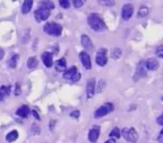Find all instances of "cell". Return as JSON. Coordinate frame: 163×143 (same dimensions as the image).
<instances>
[{"label":"cell","instance_id":"obj_7","mask_svg":"<svg viewBox=\"0 0 163 143\" xmlns=\"http://www.w3.org/2000/svg\"><path fill=\"white\" fill-rule=\"evenodd\" d=\"M108 62V57H107V50L101 49L98 51L96 55V63L100 67H105Z\"/></svg>","mask_w":163,"mask_h":143},{"label":"cell","instance_id":"obj_35","mask_svg":"<svg viewBox=\"0 0 163 143\" xmlns=\"http://www.w3.org/2000/svg\"><path fill=\"white\" fill-rule=\"evenodd\" d=\"M32 114L35 116V118L36 119V120H40L41 119V117H40V115H39V113H37L36 111H32Z\"/></svg>","mask_w":163,"mask_h":143},{"label":"cell","instance_id":"obj_1","mask_svg":"<svg viewBox=\"0 0 163 143\" xmlns=\"http://www.w3.org/2000/svg\"><path fill=\"white\" fill-rule=\"evenodd\" d=\"M87 22H89L91 29L97 32H102L106 30V24L102 17L97 14H91L89 17H87Z\"/></svg>","mask_w":163,"mask_h":143},{"label":"cell","instance_id":"obj_4","mask_svg":"<svg viewBox=\"0 0 163 143\" xmlns=\"http://www.w3.org/2000/svg\"><path fill=\"white\" fill-rule=\"evenodd\" d=\"M113 109H114V107L111 103H106L103 106H101L95 111L94 117L95 118H101V117H103V116L111 112L112 111H113Z\"/></svg>","mask_w":163,"mask_h":143},{"label":"cell","instance_id":"obj_17","mask_svg":"<svg viewBox=\"0 0 163 143\" xmlns=\"http://www.w3.org/2000/svg\"><path fill=\"white\" fill-rule=\"evenodd\" d=\"M11 92V86H2L0 87V102L3 101L5 97L9 96Z\"/></svg>","mask_w":163,"mask_h":143},{"label":"cell","instance_id":"obj_39","mask_svg":"<svg viewBox=\"0 0 163 143\" xmlns=\"http://www.w3.org/2000/svg\"><path fill=\"white\" fill-rule=\"evenodd\" d=\"M162 100H163V97H162Z\"/></svg>","mask_w":163,"mask_h":143},{"label":"cell","instance_id":"obj_25","mask_svg":"<svg viewBox=\"0 0 163 143\" xmlns=\"http://www.w3.org/2000/svg\"><path fill=\"white\" fill-rule=\"evenodd\" d=\"M149 14V9L145 6L141 7L138 11V17H145Z\"/></svg>","mask_w":163,"mask_h":143},{"label":"cell","instance_id":"obj_18","mask_svg":"<svg viewBox=\"0 0 163 143\" xmlns=\"http://www.w3.org/2000/svg\"><path fill=\"white\" fill-rule=\"evenodd\" d=\"M77 72H78L77 68L75 67H70L69 69H67L64 73V78H65V79H66V80H71L72 78H73V76L76 74Z\"/></svg>","mask_w":163,"mask_h":143},{"label":"cell","instance_id":"obj_27","mask_svg":"<svg viewBox=\"0 0 163 143\" xmlns=\"http://www.w3.org/2000/svg\"><path fill=\"white\" fill-rule=\"evenodd\" d=\"M85 1L86 0H72V3L75 8H81L85 3Z\"/></svg>","mask_w":163,"mask_h":143},{"label":"cell","instance_id":"obj_28","mask_svg":"<svg viewBox=\"0 0 163 143\" xmlns=\"http://www.w3.org/2000/svg\"><path fill=\"white\" fill-rule=\"evenodd\" d=\"M60 5L62 8L68 9L70 7V1L69 0H60Z\"/></svg>","mask_w":163,"mask_h":143},{"label":"cell","instance_id":"obj_5","mask_svg":"<svg viewBox=\"0 0 163 143\" xmlns=\"http://www.w3.org/2000/svg\"><path fill=\"white\" fill-rule=\"evenodd\" d=\"M50 17V11L43 9V8H40L37 9L35 12V18L37 22H41L46 20L48 17Z\"/></svg>","mask_w":163,"mask_h":143},{"label":"cell","instance_id":"obj_20","mask_svg":"<svg viewBox=\"0 0 163 143\" xmlns=\"http://www.w3.org/2000/svg\"><path fill=\"white\" fill-rule=\"evenodd\" d=\"M41 8H43V9L50 11V10H53L55 8V5L51 0H42V1L41 2Z\"/></svg>","mask_w":163,"mask_h":143},{"label":"cell","instance_id":"obj_23","mask_svg":"<svg viewBox=\"0 0 163 143\" xmlns=\"http://www.w3.org/2000/svg\"><path fill=\"white\" fill-rule=\"evenodd\" d=\"M17 60H18V56H17V55H14V56H12V57L10 59V61L8 62V63H9V67H12V68H15V67H17Z\"/></svg>","mask_w":163,"mask_h":143},{"label":"cell","instance_id":"obj_32","mask_svg":"<svg viewBox=\"0 0 163 143\" xmlns=\"http://www.w3.org/2000/svg\"><path fill=\"white\" fill-rule=\"evenodd\" d=\"M70 116L73 118H79V116H80V111H74L70 113Z\"/></svg>","mask_w":163,"mask_h":143},{"label":"cell","instance_id":"obj_9","mask_svg":"<svg viewBox=\"0 0 163 143\" xmlns=\"http://www.w3.org/2000/svg\"><path fill=\"white\" fill-rule=\"evenodd\" d=\"M80 59H81V62L83 63V66L84 67V68L91 69V67H92L91 60H90L89 55L87 54L85 51H83V52H81V53H80Z\"/></svg>","mask_w":163,"mask_h":143},{"label":"cell","instance_id":"obj_34","mask_svg":"<svg viewBox=\"0 0 163 143\" xmlns=\"http://www.w3.org/2000/svg\"><path fill=\"white\" fill-rule=\"evenodd\" d=\"M156 122H157V124H159V125L163 126V114H162L161 116H159V117L157 118Z\"/></svg>","mask_w":163,"mask_h":143},{"label":"cell","instance_id":"obj_11","mask_svg":"<svg viewBox=\"0 0 163 143\" xmlns=\"http://www.w3.org/2000/svg\"><path fill=\"white\" fill-rule=\"evenodd\" d=\"M100 136V127L99 126H93L89 133V139L91 143H95Z\"/></svg>","mask_w":163,"mask_h":143},{"label":"cell","instance_id":"obj_38","mask_svg":"<svg viewBox=\"0 0 163 143\" xmlns=\"http://www.w3.org/2000/svg\"><path fill=\"white\" fill-rule=\"evenodd\" d=\"M20 94V88H19V86L17 85V88L16 87V95L18 96Z\"/></svg>","mask_w":163,"mask_h":143},{"label":"cell","instance_id":"obj_24","mask_svg":"<svg viewBox=\"0 0 163 143\" xmlns=\"http://www.w3.org/2000/svg\"><path fill=\"white\" fill-rule=\"evenodd\" d=\"M98 3L102 6L110 7L114 5V0H98Z\"/></svg>","mask_w":163,"mask_h":143},{"label":"cell","instance_id":"obj_8","mask_svg":"<svg viewBox=\"0 0 163 143\" xmlns=\"http://www.w3.org/2000/svg\"><path fill=\"white\" fill-rule=\"evenodd\" d=\"M133 7L132 5L131 4H126V5H124L123 8H122V18L124 20H129L132 16L133 15Z\"/></svg>","mask_w":163,"mask_h":143},{"label":"cell","instance_id":"obj_36","mask_svg":"<svg viewBox=\"0 0 163 143\" xmlns=\"http://www.w3.org/2000/svg\"><path fill=\"white\" fill-rule=\"evenodd\" d=\"M4 50L3 49H0V61H1L2 59H3V57H4Z\"/></svg>","mask_w":163,"mask_h":143},{"label":"cell","instance_id":"obj_29","mask_svg":"<svg viewBox=\"0 0 163 143\" xmlns=\"http://www.w3.org/2000/svg\"><path fill=\"white\" fill-rule=\"evenodd\" d=\"M111 56H112V58H114V59H118L121 56V50L119 48H115L113 51H112Z\"/></svg>","mask_w":163,"mask_h":143},{"label":"cell","instance_id":"obj_30","mask_svg":"<svg viewBox=\"0 0 163 143\" xmlns=\"http://www.w3.org/2000/svg\"><path fill=\"white\" fill-rule=\"evenodd\" d=\"M156 55L159 58H162L163 59V45H160L156 48Z\"/></svg>","mask_w":163,"mask_h":143},{"label":"cell","instance_id":"obj_19","mask_svg":"<svg viewBox=\"0 0 163 143\" xmlns=\"http://www.w3.org/2000/svg\"><path fill=\"white\" fill-rule=\"evenodd\" d=\"M33 7V0H24L22 5V14H28Z\"/></svg>","mask_w":163,"mask_h":143},{"label":"cell","instance_id":"obj_14","mask_svg":"<svg viewBox=\"0 0 163 143\" xmlns=\"http://www.w3.org/2000/svg\"><path fill=\"white\" fill-rule=\"evenodd\" d=\"M145 66H146V68H147L148 70L154 71V70H156V69L158 68L159 64H158V62H157L156 59L152 58V59H148V60L145 62Z\"/></svg>","mask_w":163,"mask_h":143},{"label":"cell","instance_id":"obj_33","mask_svg":"<svg viewBox=\"0 0 163 143\" xmlns=\"http://www.w3.org/2000/svg\"><path fill=\"white\" fill-rule=\"evenodd\" d=\"M157 140H158L160 143H163V129L161 130V132H160V133H159V135H158Z\"/></svg>","mask_w":163,"mask_h":143},{"label":"cell","instance_id":"obj_12","mask_svg":"<svg viewBox=\"0 0 163 143\" xmlns=\"http://www.w3.org/2000/svg\"><path fill=\"white\" fill-rule=\"evenodd\" d=\"M81 42H82L83 47L86 51H91L93 49V44H92V42L89 38V37H87L85 35H83L82 37H81Z\"/></svg>","mask_w":163,"mask_h":143},{"label":"cell","instance_id":"obj_16","mask_svg":"<svg viewBox=\"0 0 163 143\" xmlns=\"http://www.w3.org/2000/svg\"><path fill=\"white\" fill-rule=\"evenodd\" d=\"M65 68H66V61H65V59L58 60V61L55 62V69H56L58 72L65 71Z\"/></svg>","mask_w":163,"mask_h":143},{"label":"cell","instance_id":"obj_15","mask_svg":"<svg viewBox=\"0 0 163 143\" xmlns=\"http://www.w3.org/2000/svg\"><path fill=\"white\" fill-rule=\"evenodd\" d=\"M17 114L22 118H26L28 117V115L30 114V109L28 106L23 105L20 108H18V110L17 111Z\"/></svg>","mask_w":163,"mask_h":143},{"label":"cell","instance_id":"obj_21","mask_svg":"<svg viewBox=\"0 0 163 143\" xmlns=\"http://www.w3.org/2000/svg\"><path fill=\"white\" fill-rule=\"evenodd\" d=\"M37 64H39V62H37L36 58H35V57H31V58H29L28 61H27V67H28V68H30V69L36 68V67H37Z\"/></svg>","mask_w":163,"mask_h":143},{"label":"cell","instance_id":"obj_26","mask_svg":"<svg viewBox=\"0 0 163 143\" xmlns=\"http://www.w3.org/2000/svg\"><path fill=\"white\" fill-rule=\"evenodd\" d=\"M120 136H121L120 130H119L118 128H114V129L110 132V134H109V136H110V137H115V138H120Z\"/></svg>","mask_w":163,"mask_h":143},{"label":"cell","instance_id":"obj_13","mask_svg":"<svg viewBox=\"0 0 163 143\" xmlns=\"http://www.w3.org/2000/svg\"><path fill=\"white\" fill-rule=\"evenodd\" d=\"M41 58H42V62L44 63V66L46 67L49 68V67H51L54 64V62H53V56H52L51 53H50V52H44V53L42 54V56H41Z\"/></svg>","mask_w":163,"mask_h":143},{"label":"cell","instance_id":"obj_10","mask_svg":"<svg viewBox=\"0 0 163 143\" xmlns=\"http://www.w3.org/2000/svg\"><path fill=\"white\" fill-rule=\"evenodd\" d=\"M95 94V79L91 78L86 84V96L87 98H92Z\"/></svg>","mask_w":163,"mask_h":143},{"label":"cell","instance_id":"obj_3","mask_svg":"<svg viewBox=\"0 0 163 143\" xmlns=\"http://www.w3.org/2000/svg\"><path fill=\"white\" fill-rule=\"evenodd\" d=\"M122 136L127 141L131 143H135L138 140V134L134 128H124L122 131Z\"/></svg>","mask_w":163,"mask_h":143},{"label":"cell","instance_id":"obj_2","mask_svg":"<svg viewBox=\"0 0 163 143\" xmlns=\"http://www.w3.org/2000/svg\"><path fill=\"white\" fill-rule=\"evenodd\" d=\"M43 31L50 35V36H56L59 37L60 36L61 32H62V26L59 23H55V22H48L44 25L43 27Z\"/></svg>","mask_w":163,"mask_h":143},{"label":"cell","instance_id":"obj_6","mask_svg":"<svg viewBox=\"0 0 163 143\" xmlns=\"http://www.w3.org/2000/svg\"><path fill=\"white\" fill-rule=\"evenodd\" d=\"M146 75H147V68L145 66V62L141 61L138 64H137L135 75H134V81L139 80L140 78L146 77Z\"/></svg>","mask_w":163,"mask_h":143},{"label":"cell","instance_id":"obj_31","mask_svg":"<svg viewBox=\"0 0 163 143\" xmlns=\"http://www.w3.org/2000/svg\"><path fill=\"white\" fill-rule=\"evenodd\" d=\"M80 79H81V74H80L79 72H77L76 74H75V75L73 76V78L71 79V81H72V82H78Z\"/></svg>","mask_w":163,"mask_h":143},{"label":"cell","instance_id":"obj_22","mask_svg":"<svg viewBox=\"0 0 163 143\" xmlns=\"http://www.w3.org/2000/svg\"><path fill=\"white\" fill-rule=\"evenodd\" d=\"M18 138V132L17 131H12L6 136V140L8 142H12Z\"/></svg>","mask_w":163,"mask_h":143},{"label":"cell","instance_id":"obj_37","mask_svg":"<svg viewBox=\"0 0 163 143\" xmlns=\"http://www.w3.org/2000/svg\"><path fill=\"white\" fill-rule=\"evenodd\" d=\"M105 143H115V139H114L113 137H111V138H109L108 140H107Z\"/></svg>","mask_w":163,"mask_h":143}]
</instances>
